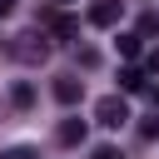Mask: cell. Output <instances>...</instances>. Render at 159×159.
<instances>
[{
  "mask_svg": "<svg viewBox=\"0 0 159 159\" xmlns=\"http://www.w3.org/2000/svg\"><path fill=\"white\" fill-rule=\"evenodd\" d=\"M10 10H15V0H0V20H5V15H10Z\"/></svg>",
  "mask_w": 159,
  "mask_h": 159,
  "instance_id": "obj_13",
  "label": "cell"
},
{
  "mask_svg": "<svg viewBox=\"0 0 159 159\" xmlns=\"http://www.w3.org/2000/svg\"><path fill=\"white\" fill-rule=\"evenodd\" d=\"M94 119H99L104 129H119V124H129V104H124V94H104V99L94 104Z\"/></svg>",
  "mask_w": 159,
  "mask_h": 159,
  "instance_id": "obj_1",
  "label": "cell"
},
{
  "mask_svg": "<svg viewBox=\"0 0 159 159\" xmlns=\"http://www.w3.org/2000/svg\"><path fill=\"white\" fill-rule=\"evenodd\" d=\"M144 70H149V75H159V50H149V55H144Z\"/></svg>",
  "mask_w": 159,
  "mask_h": 159,
  "instance_id": "obj_11",
  "label": "cell"
},
{
  "mask_svg": "<svg viewBox=\"0 0 159 159\" xmlns=\"http://www.w3.org/2000/svg\"><path fill=\"white\" fill-rule=\"evenodd\" d=\"M139 134H144V139H159V114H154V119H144V124H139Z\"/></svg>",
  "mask_w": 159,
  "mask_h": 159,
  "instance_id": "obj_10",
  "label": "cell"
},
{
  "mask_svg": "<svg viewBox=\"0 0 159 159\" xmlns=\"http://www.w3.org/2000/svg\"><path fill=\"white\" fill-rule=\"evenodd\" d=\"M94 159H119V149H109V144H104V149H94Z\"/></svg>",
  "mask_w": 159,
  "mask_h": 159,
  "instance_id": "obj_12",
  "label": "cell"
},
{
  "mask_svg": "<svg viewBox=\"0 0 159 159\" xmlns=\"http://www.w3.org/2000/svg\"><path fill=\"white\" fill-rule=\"evenodd\" d=\"M80 94H84V80L80 75H60L55 80V99L60 104H80Z\"/></svg>",
  "mask_w": 159,
  "mask_h": 159,
  "instance_id": "obj_4",
  "label": "cell"
},
{
  "mask_svg": "<svg viewBox=\"0 0 159 159\" xmlns=\"http://www.w3.org/2000/svg\"><path fill=\"white\" fill-rule=\"evenodd\" d=\"M0 159H40V154H35V149H30V144H10V149H5V154H0Z\"/></svg>",
  "mask_w": 159,
  "mask_h": 159,
  "instance_id": "obj_9",
  "label": "cell"
},
{
  "mask_svg": "<svg viewBox=\"0 0 159 159\" xmlns=\"http://www.w3.org/2000/svg\"><path fill=\"white\" fill-rule=\"evenodd\" d=\"M119 94H149V80H144V70L124 65V70H119Z\"/></svg>",
  "mask_w": 159,
  "mask_h": 159,
  "instance_id": "obj_5",
  "label": "cell"
},
{
  "mask_svg": "<svg viewBox=\"0 0 159 159\" xmlns=\"http://www.w3.org/2000/svg\"><path fill=\"white\" fill-rule=\"evenodd\" d=\"M60 5H70V0H60Z\"/></svg>",
  "mask_w": 159,
  "mask_h": 159,
  "instance_id": "obj_14",
  "label": "cell"
},
{
  "mask_svg": "<svg viewBox=\"0 0 159 159\" xmlns=\"http://www.w3.org/2000/svg\"><path fill=\"white\" fill-rule=\"evenodd\" d=\"M84 134H89V129H84V119H60V129H55V139H60V144H84Z\"/></svg>",
  "mask_w": 159,
  "mask_h": 159,
  "instance_id": "obj_6",
  "label": "cell"
},
{
  "mask_svg": "<svg viewBox=\"0 0 159 159\" xmlns=\"http://www.w3.org/2000/svg\"><path fill=\"white\" fill-rule=\"evenodd\" d=\"M119 15H124V0H99V5H89V25H99V30L119 25Z\"/></svg>",
  "mask_w": 159,
  "mask_h": 159,
  "instance_id": "obj_3",
  "label": "cell"
},
{
  "mask_svg": "<svg viewBox=\"0 0 159 159\" xmlns=\"http://www.w3.org/2000/svg\"><path fill=\"white\" fill-rule=\"evenodd\" d=\"M10 50H15L25 65H45V60H50V40H45V35H35V30H30V35H20Z\"/></svg>",
  "mask_w": 159,
  "mask_h": 159,
  "instance_id": "obj_2",
  "label": "cell"
},
{
  "mask_svg": "<svg viewBox=\"0 0 159 159\" xmlns=\"http://www.w3.org/2000/svg\"><path fill=\"white\" fill-rule=\"evenodd\" d=\"M10 99H15L20 109H30V104H35V89H30V84H15V89H10Z\"/></svg>",
  "mask_w": 159,
  "mask_h": 159,
  "instance_id": "obj_8",
  "label": "cell"
},
{
  "mask_svg": "<svg viewBox=\"0 0 159 159\" xmlns=\"http://www.w3.org/2000/svg\"><path fill=\"white\" fill-rule=\"evenodd\" d=\"M139 50H144V40H139V35H119V55H124V60H134Z\"/></svg>",
  "mask_w": 159,
  "mask_h": 159,
  "instance_id": "obj_7",
  "label": "cell"
}]
</instances>
